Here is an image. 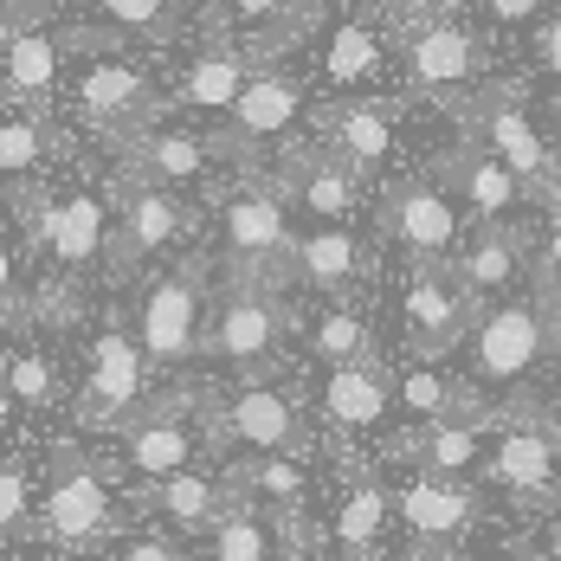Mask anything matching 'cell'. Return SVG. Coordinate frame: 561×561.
Masks as SVG:
<instances>
[{"label":"cell","mask_w":561,"mask_h":561,"mask_svg":"<svg viewBox=\"0 0 561 561\" xmlns=\"http://www.w3.org/2000/svg\"><path fill=\"white\" fill-rule=\"evenodd\" d=\"M297 561H342V556H304V549H297Z\"/></svg>","instance_id":"49"},{"label":"cell","mask_w":561,"mask_h":561,"mask_svg":"<svg viewBox=\"0 0 561 561\" xmlns=\"http://www.w3.org/2000/svg\"><path fill=\"white\" fill-rule=\"evenodd\" d=\"M310 413L317 433H330L336 451H368L375 439L400 433V393H393L388 362H348V368H317L310 381Z\"/></svg>","instance_id":"11"},{"label":"cell","mask_w":561,"mask_h":561,"mask_svg":"<svg viewBox=\"0 0 561 561\" xmlns=\"http://www.w3.org/2000/svg\"><path fill=\"white\" fill-rule=\"evenodd\" d=\"M516 561H561V516H529L516 536Z\"/></svg>","instance_id":"42"},{"label":"cell","mask_w":561,"mask_h":561,"mask_svg":"<svg viewBox=\"0 0 561 561\" xmlns=\"http://www.w3.org/2000/svg\"><path fill=\"white\" fill-rule=\"evenodd\" d=\"M214 433H220V458H259V451H317V413L310 400H297L290 388H278L272 375L259 381H232L226 393H207Z\"/></svg>","instance_id":"7"},{"label":"cell","mask_w":561,"mask_h":561,"mask_svg":"<svg viewBox=\"0 0 561 561\" xmlns=\"http://www.w3.org/2000/svg\"><path fill=\"white\" fill-rule=\"evenodd\" d=\"M0 400H7V413H20V420H46V413H58V407H71V400H78V388L65 381L58 348L33 330V317L7 330V355H0Z\"/></svg>","instance_id":"22"},{"label":"cell","mask_w":561,"mask_h":561,"mask_svg":"<svg viewBox=\"0 0 561 561\" xmlns=\"http://www.w3.org/2000/svg\"><path fill=\"white\" fill-rule=\"evenodd\" d=\"M451 272L465 278L478 304H504L523 284H536V239H529V226H478L465 239V252L451 259Z\"/></svg>","instance_id":"26"},{"label":"cell","mask_w":561,"mask_h":561,"mask_svg":"<svg viewBox=\"0 0 561 561\" xmlns=\"http://www.w3.org/2000/svg\"><path fill=\"white\" fill-rule=\"evenodd\" d=\"M368 278H375V252H368V239L355 226H310V232H297L290 284H304L310 297H355Z\"/></svg>","instance_id":"28"},{"label":"cell","mask_w":561,"mask_h":561,"mask_svg":"<svg viewBox=\"0 0 561 561\" xmlns=\"http://www.w3.org/2000/svg\"><path fill=\"white\" fill-rule=\"evenodd\" d=\"M220 156H226L220 142H207V136H194V129H162V123H156V129H142V136L123 142V174L187 194V187H214Z\"/></svg>","instance_id":"27"},{"label":"cell","mask_w":561,"mask_h":561,"mask_svg":"<svg viewBox=\"0 0 561 561\" xmlns=\"http://www.w3.org/2000/svg\"><path fill=\"white\" fill-rule=\"evenodd\" d=\"M290 342H297V310H290L284 284L226 278L220 290H214V317H207V348H201V362L220 368L226 381H259V375H272Z\"/></svg>","instance_id":"5"},{"label":"cell","mask_w":561,"mask_h":561,"mask_svg":"<svg viewBox=\"0 0 561 561\" xmlns=\"http://www.w3.org/2000/svg\"><path fill=\"white\" fill-rule=\"evenodd\" d=\"M214 252L226 278L239 284H284L290 290V252H297V220L290 194L278 181H239L214 201Z\"/></svg>","instance_id":"6"},{"label":"cell","mask_w":561,"mask_h":561,"mask_svg":"<svg viewBox=\"0 0 561 561\" xmlns=\"http://www.w3.org/2000/svg\"><path fill=\"white\" fill-rule=\"evenodd\" d=\"M556 362V304L529 284L504 304H484L471 336L458 342V381L478 413H523V393Z\"/></svg>","instance_id":"2"},{"label":"cell","mask_w":561,"mask_h":561,"mask_svg":"<svg viewBox=\"0 0 561 561\" xmlns=\"http://www.w3.org/2000/svg\"><path fill=\"white\" fill-rule=\"evenodd\" d=\"M304 123V84L290 78V71H272V65H259L252 71V84L239 91V104L226 116V156H259V149H278L284 136Z\"/></svg>","instance_id":"25"},{"label":"cell","mask_w":561,"mask_h":561,"mask_svg":"<svg viewBox=\"0 0 561 561\" xmlns=\"http://www.w3.org/2000/svg\"><path fill=\"white\" fill-rule=\"evenodd\" d=\"M451 0H388V13L407 26V33H420V26H433V20H446Z\"/></svg>","instance_id":"43"},{"label":"cell","mask_w":561,"mask_h":561,"mask_svg":"<svg viewBox=\"0 0 561 561\" xmlns=\"http://www.w3.org/2000/svg\"><path fill=\"white\" fill-rule=\"evenodd\" d=\"M317 142H323L330 156H342L355 174H375L393 156V116H388V104H375V98H342L336 111L323 116Z\"/></svg>","instance_id":"32"},{"label":"cell","mask_w":561,"mask_h":561,"mask_svg":"<svg viewBox=\"0 0 561 561\" xmlns=\"http://www.w3.org/2000/svg\"><path fill=\"white\" fill-rule=\"evenodd\" d=\"M388 478H393L400 536H407V561L484 536L491 497H497L491 484H478V478H439V471H407V465H393Z\"/></svg>","instance_id":"8"},{"label":"cell","mask_w":561,"mask_h":561,"mask_svg":"<svg viewBox=\"0 0 561 561\" xmlns=\"http://www.w3.org/2000/svg\"><path fill=\"white\" fill-rule=\"evenodd\" d=\"M104 458L116 465V478L129 491H149V484H162L174 471L214 465L220 458V433H214V413H207L201 393H162L123 433L104 439Z\"/></svg>","instance_id":"3"},{"label":"cell","mask_w":561,"mask_h":561,"mask_svg":"<svg viewBox=\"0 0 561 561\" xmlns=\"http://www.w3.org/2000/svg\"><path fill=\"white\" fill-rule=\"evenodd\" d=\"M226 20L259 46H290L284 33L310 20V0H226Z\"/></svg>","instance_id":"38"},{"label":"cell","mask_w":561,"mask_h":561,"mask_svg":"<svg viewBox=\"0 0 561 561\" xmlns=\"http://www.w3.org/2000/svg\"><path fill=\"white\" fill-rule=\"evenodd\" d=\"M542 7H549V0H484V13H491L497 26H529V20H542Z\"/></svg>","instance_id":"45"},{"label":"cell","mask_w":561,"mask_h":561,"mask_svg":"<svg viewBox=\"0 0 561 561\" xmlns=\"http://www.w3.org/2000/svg\"><path fill=\"white\" fill-rule=\"evenodd\" d=\"M381 232L413 265H451L465 252V239L478 232V220L465 214V201L439 174H413V181H393L381 194Z\"/></svg>","instance_id":"12"},{"label":"cell","mask_w":561,"mask_h":561,"mask_svg":"<svg viewBox=\"0 0 561 561\" xmlns=\"http://www.w3.org/2000/svg\"><path fill=\"white\" fill-rule=\"evenodd\" d=\"M201 561H297V529L239 497V510L201 542Z\"/></svg>","instance_id":"33"},{"label":"cell","mask_w":561,"mask_h":561,"mask_svg":"<svg viewBox=\"0 0 561 561\" xmlns=\"http://www.w3.org/2000/svg\"><path fill=\"white\" fill-rule=\"evenodd\" d=\"M362 181H368V174H355L342 156H330L323 142H297V149L284 156V174H278V187L290 194V207L310 214L317 226H355V214H362Z\"/></svg>","instance_id":"24"},{"label":"cell","mask_w":561,"mask_h":561,"mask_svg":"<svg viewBox=\"0 0 561 561\" xmlns=\"http://www.w3.org/2000/svg\"><path fill=\"white\" fill-rule=\"evenodd\" d=\"M53 156H58L53 116L26 111V104H7V116H0V174H7V187L33 194V181H39V169Z\"/></svg>","instance_id":"35"},{"label":"cell","mask_w":561,"mask_h":561,"mask_svg":"<svg viewBox=\"0 0 561 561\" xmlns=\"http://www.w3.org/2000/svg\"><path fill=\"white\" fill-rule=\"evenodd\" d=\"M207 317H214L207 265L187 259V265H169V272H156V278L142 284L129 323H136V336L149 348L156 375H181V368H194L201 348H207Z\"/></svg>","instance_id":"10"},{"label":"cell","mask_w":561,"mask_h":561,"mask_svg":"<svg viewBox=\"0 0 561 561\" xmlns=\"http://www.w3.org/2000/svg\"><path fill=\"white\" fill-rule=\"evenodd\" d=\"M84 53L91 58H84L78 78H71V104H78V116H84L91 129L116 136V142L156 129V116H162V91H156V78H149L136 58L111 53V46H84Z\"/></svg>","instance_id":"13"},{"label":"cell","mask_w":561,"mask_h":561,"mask_svg":"<svg viewBox=\"0 0 561 561\" xmlns=\"http://www.w3.org/2000/svg\"><path fill=\"white\" fill-rule=\"evenodd\" d=\"M232 510H239V484H232V471H226L220 458L136 491V516L156 523V529H169V536H181V542H194V549L220 529Z\"/></svg>","instance_id":"17"},{"label":"cell","mask_w":561,"mask_h":561,"mask_svg":"<svg viewBox=\"0 0 561 561\" xmlns=\"http://www.w3.org/2000/svg\"><path fill=\"white\" fill-rule=\"evenodd\" d=\"M98 561H201V549L169 536V529H156V523H129Z\"/></svg>","instance_id":"40"},{"label":"cell","mask_w":561,"mask_h":561,"mask_svg":"<svg viewBox=\"0 0 561 561\" xmlns=\"http://www.w3.org/2000/svg\"><path fill=\"white\" fill-rule=\"evenodd\" d=\"M407 71H413V84L433 91V98H465V91L478 84L484 58H478V39H471L458 20H433V26L407 33Z\"/></svg>","instance_id":"30"},{"label":"cell","mask_w":561,"mask_h":561,"mask_svg":"<svg viewBox=\"0 0 561 561\" xmlns=\"http://www.w3.org/2000/svg\"><path fill=\"white\" fill-rule=\"evenodd\" d=\"M413 561H491L478 542H458V549H433V556H413Z\"/></svg>","instance_id":"46"},{"label":"cell","mask_w":561,"mask_h":561,"mask_svg":"<svg viewBox=\"0 0 561 561\" xmlns=\"http://www.w3.org/2000/svg\"><path fill=\"white\" fill-rule=\"evenodd\" d=\"M381 33L375 26H362V20H348L336 26L330 39H323V58H317V71H323V84L330 91H362V84H375L381 78Z\"/></svg>","instance_id":"37"},{"label":"cell","mask_w":561,"mask_h":561,"mask_svg":"<svg viewBox=\"0 0 561 561\" xmlns=\"http://www.w3.org/2000/svg\"><path fill=\"white\" fill-rule=\"evenodd\" d=\"M46 484H39V536L58 556H104L136 516V491L116 478V465L84 433H65L46 446Z\"/></svg>","instance_id":"1"},{"label":"cell","mask_w":561,"mask_h":561,"mask_svg":"<svg viewBox=\"0 0 561 561\" xmlns=\"http://www.w3.org/2000/svg\"><path fill=\"white\" fill-rule=\"evenodd\" d=\"M91 7L116 39H169L174 33V0H91Z\"/></svg>","instance_id":"39"},{"label":"cell","mask_w":561,"mask_h":561,"mask_svg":"<svg viewBox=\"0 0 561 561\" xmlns=\"http://www.w3.org/2000/svg\"><path fill=\"white\" fill-rule=\"evenodd\" d=\"M393 393H400V433L407 426H433V420H458V413H478L471 388L458 381V368H446V362H407V368H393Z\"/></svg>","instance_id":"34"},{"label":"cell","mask_w":561,"mask_h":561,"mask_svg":"<svg viewBox=\"0 0 561 561\" xmlns=\"http://www.w3.org/2000/svg\"><path fill=\"white\" fill-rule=\"evenodd\" d=\"M297 348L310 355V368L381 362V336H375V323L355 297H317L310 310H297Z\"/></svg>","instance_id":"29"},{"label":"cell","mask_w":561,"mask_h":561,"mask_svg":"<svg viewBox=\"0 0 561 561\" xmlns=\"http://www.w3.org/2000/svg\"><path fill=\"white\" fill-rule=\"evenodd\" d=\"M220 465L232 471V484H239L245 504L284 516L290 529H304V523L317 516L323 478H330V471L310 465V451H259V458H220Z\"/></svg>","instance_id":"21"},{"label":"cell","mask_w":561,"mask_h":561,"mask_svg":"<svg viewBox=\"0 0 561 561\" xmlns=\"http://www.w3.org/2000/svg\"><path fill=\"white\" fill-rule=\"evenodd\" d=\"M556 471H561V426L556 420H542V413H497L491 451H484V471L478 478L497 497H516V504L529 510L556 484Z\"/></svg>","instance_id":"16"},{"label":"cell","mask_w":561,"mask_h":561,"mask_svg":"<svg viewBox=\"0 0 561 561\" xmlns=\"http://www.w3.org/2000/svg\"><path fill=\"white\" fill-rule=\"evenodd\" d=\"M478 297L465 290V278L451 265H413L400 284V336L413 348V362H446L458 355V342L478 323Z\"/></svg>","instance_id":"14"},{"label":"cell","mask_w":561,"mask_h":561,"mask_svg":"<svg viewBox=\"0 0 561 561\" xmlns=\"http://www.w3.org/2000/svg\"><path fill=\"white\" fill-rule=\"evenodd\" d=\"M529 516H561V471H556V484H549V491L529 504Z\"/></svg>","instance_id":"47"},{"label":"cell","mask_w":561,"mask_h":561,"mask_svg":"<svg viewBox=\"0 0 561 561\" xmlns=\"http://www.w3.org/2000/svg\"><path fill=\"white\" fill-rule=\"evenodd\" d=\"M536 290L561 304V207H549V226L536 232Z\"/></svg>","instance_id":"41"},{"label":"cell","mask_w":561,"mask_h":561,"mask_svg":"<svg viewBox=\"0 0 561 561\" xmlns=\"http://www.w3.org/2000/svg\"><path fill=\"white\" fill-rule=\"evenodd\" d=\"M116 187H53V194H20L26 201V232L53 259L58 278H84L111 265L116 245Z\"/></svg>","instance_id":"9"},{"label":"cell","mask_w":561,"mask_h":561,"mask_svg":"<svg viewBox=\"0 0 561 561\" xmlns=\"http://www.w3.org/2000/svg\"><path fill=\"white\" fill-rule=\"evenodd\" d=\"M556 368H561V304H556Z\"/></svg>","instance_id":"48"},{"label":"cell","mask_w":561,"mask_h":561,"mask_svg":"<svg viewBox=\"0 0 561 561\" xmlns=\"http://www.w3.org/2000/svg\"><path fill=\"white\" fill-rule=\"evenodd\" d=\"M39 484H46V471L26 451L0 458V542H7V556L33 549V536H39Z\"/></svg>","instance_id":"36"},{"label":"cell","mask_w":561,"mask_h":561,"mask_svg":"<svg viewBox=\"0 0 561 561\" xmlns=\"http://www.w3.org/2000/svg\"><path fill=\"white\" fill-rule=\"evenodd\" d=\"M471 136L497 156V162H510V169L529 181V194L542 201V214L549 207H561V149L529 123V111L516 104V91H478L471 98Z\"/></svg>","instance_id":"15"},{"label":"cell","mask_w":561,"mask_h":561,"mask_svg":"<svg viewBox=\"0 0 561 561\" xmlns=\"http://www.w3.org/2000/svg\"><path fill=\"white\" fill-rule=\"evenodd\" d=\"M0 78H7V104H26V111H46L65 84V53H58V33L39 20V0H20L7 13V33H0Z\"/></svg>","instance_id":"20"},{"label":"cell","mask_w":561,"mask_h":561,"mask_svg":"<svg viewBox=\"0 0 561 561\" xmlns=\"http://www.w3.org/2000/svg\"><path fill=\"white\" fill-rule=\"evenodd\" d=\"M491 426H497V413H458V420H433V426H407V433H393V446H381V458L407 465V471L478 478L484 451H491Z\"/></svg>","instance_id":"23"},{"label":"cell","mask_w":561,"mask_h":561,"mask_svg":"<svg viewBox=\"0 0 561 561\" xmlns=\"http://www.w3.org/2000/svg\"><path fill=\"white\" fill-rule=\"evenodd\" d=\"M187 239V207L174 187L156 181H129L116 187V245H111V278H136L142 265L169 259L174 245Z\"/></svg>","instance_id":"18"},{"label":"cell","mask_w":561,"mask_h":561,"mask_svg":"<svg viewBox=\"0 0 561 561\" xmlns=\"http://www.w3.org/2000/svg\"><path fill=\"white\" fill-rule=\"evenodd\" d=\"M252 71H259V58L245 46H201L181 65V78H174V104L201 111V116H232L239 91L252 84Z\"/></svg>","instance_id":"31"},{"label":"cell","mask_w":561,"mask_h":561,"mask_svg":"<svg viewBox=\"0 0 561 561\" xmlns=\"http://www.w3.org/2000/svg\"><path fill=\"white\" fill-rule=\"evenodd\" d=\"M439 181L465 201V214L478 226H523L529 207H542V201L529 194V181L510 169V162H497L478 136H465L458 149L439 156Z\"/></svg>","instance_id":"19"},{"label":"cell","mask_w":561,"mask_h":561,"mask_svg":"<svg viewBox=\"0 0 561 561\" xmlns=\"http://www.w3.org/2000/svg\"><path fill=\"white\" fill-rule=\"evenodd\" d=\"M536 65H542V71H549V78L561 84V13L536 26Z\"/></svg>","instance_id":"44"},{"label":"cell","mask_w":561,"mask_h":561,"mask_svg":"<svg viewBox=\"0 0 561 561\" xmlns=\"http://www.w3.org/2000/svg\"><path fill=\"white\" fill-rule=\"evenodd\" d=\"M156 362L136 336V323L104 317L91 336H84V375H78V400H71V420L84 439H111L123 433L142 407H156Z\"/></svg>","instance_id":"4"}]
</instances>
